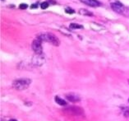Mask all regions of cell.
Segmentation results:
<instances>
[{
    "mask_svg": "<svg viewBox=\"0 0 129 121\" xmlns=\"http://www.w3.org/2000/svg\"><path fill=\"white\" fill-rule=\"evenodd\" d=\"M31 8H36V7H37V3H35V4H32V5H31Z\"/></svg>",
    "mask_w": 129,
    "mask_h": 121,
    "instance_id": "16",
    "label": "cell"
},
{
    "mask_svg": "<svg viewBox=\"0 0 129 121\" xmlns=\"http://www.w3.org/2000/svg\"><path fill=\"white\" fill-rule=\"evenodd\" d=\"M31 83V80L29 78H18L13 81L12 82V87L18 91H23L26 90L30 86Z\"/></svg>",
    "mask_w": 129,
    "mask_h": 121,
    "instance_id": "1",
    "label": "cell"
},
{
    "mask_svg": "<svg viewBox=\"0 0 129 121\" xmlns=\"http://www.w3.org/2000/svg\"><path fill=\"white\" fill-rule=\"evenodd\" d=\"M49 6V2H41V4H40L41 9H46V8H48Z\"/></svg>",
    "mask_w": 129,
    "mask_h": 121,
    "instance_id": "13",
    "label": "cell"
},
{
    "mask_svg": "<svg viewBox=\"0 0 129 121\" xmlns=\"http://www.w3.org/2000/svg\"><path fill=\"white\" fill-rule=\"evenodd\" d=\"M8 121H17V120H15V119H11V120H9Z\"/></svg>",
    "mask_w": 129,
    "mask_h": 121,
    "instance_id": "17",
    "label": "cell"
},
{
    "mask_svg": "<svg viewBox=\"0 0 129 121\" xmlns=\"http://www.w3.org/2000/svg\"><path fill=\"white\" fill-rule=\"evenodd\" d=\"M42 41H44V34L37 36L32 42L31 47H32L33 51L36 54H42V52H43V49H42Z\"/></svg>",
    "mask_w": 129,
    "mask_h": 121,
    "instance_id": "2",
    "label": "cell"
},
{
    "mask_svg": "<svg viewBox=\"0 0 129 121\" xmlns=\"http://www.w3.org/2000/svg\"><path fill=\"white\" fill-rule=\"evenodd\" d=\"M79 12H80V14L83 15V16H90V17H92L93 16V14H92V12L87 11L86 9H80V11H79Z\"/></svg>",
    "mask_w": 129,
    "mask_h": 121,
    "instance_id": "10",
    "label": "cell"
},
{
    "mask_svg": "<svg viewBox=\"0 0 129 121\" xmlns=\"http://www.w3.org/2000/svg\"><path fill=\"white\" fill-rule=\"evenodd\" d=\"M122 110H123V115H124L125 117L128 118V117H129V107H124V108H122Z\"/></svg>",
    "mask_w": 129,
    "mask_h": 121,
    "instance_id": "12",
    "label": "cell"
},
{
    "mask_svg": "<svg viewBox=\"0 0 129 121\" xmlns=\"http://www.w3.org/2000/svg\"><path fill=\"white\" fill-rule=\"evenodd\" d=\"M65 12H67V13H69V14H72V13H74V12H75L74 9L71 8V7H66Z\"/></svg>",
    "mask_w": 129,
    "mask_h": 121,
    "instance_id": "14",
    "label": "cell"
},
{
    "mask_svg": "<svg viewBox=\"0 0 129 121\" xmlns=\"http://www.w3.org/2000/svg\"><path fill=\"white\" fill-rule=\"evenodd\" d=\"M110 6H111L112 9L114 10V12H116L117 13L123 14V12H124V6H123L121 2H118V1L113 2H111Z\"/></svg>",
    "mask_w": 129,
    "mask_h": 121,
    "instance_id": "5",
    "label": "cell"
},
{
    "mask_svg": "<svg viewBox=\"0 0 129 121\" xmlns=\"http://www.w3.org/2000/svg\"><path fill=\"white\" fill-rule=\"evenodd\" d=\"M83 3H85L86 5L90 7H99L100 6L101 3L99 2L98 0H81Z\"/></svg>",
    "mask_w": 129,
    "mask_h": 121,
    "instance_id": "8",
    "label": "cell"
},
{
    "mask_svg": "<svg viewBox=\"0 0 129 121\" xmlns=\"http://www.w3.org/2000/svg\"><path fill=\"white\" fill-rule=\"evenodd\" d=\"M66 99L67 100V101H69L71 102H78L80 101V96H78V95L75 94V93H68L66 95Z\"/></svg>",
    "mask_w": 129,
    "mask_h": 121,
    "instance_id": "7",
    "label": "cell"
},
{
    "mask_svg": "<svg viewBox=\"0 0 129 121\" xmlns=\"http://www.w3.org/2000/svg\"><path fill=\"white\" fill-rule=\"evenodd\" d=\"M128 101H129V99H128Z\"/></svg>",
    "mask_w": 129,
    "mask_h": 121,
    "instance_id": "18",
    "label": "cell"
},
{
    "mask_svg": "<svg viewBox=\"0 0 129 121\" xmlns=\"http://www.w3.org/2000/svg\"><path fill=\"white\" fill-rule=\"evenodd\" d=\"M55 101H56L57 104H59V106H66V105H67V101H65L64 99L60 98L59 96H55Z\"/></svg>",
    "mask_w": 129,
    "mask_h": 121,
    "instance_id": "9",
    "label": "cell"
},
{
    "mask_svg": "<svg viewBox=\"0 0 129 121\" xmlns=\"http://www.w3.org/2000/svg\"><path fill=\"white\" fill-rule=\"evenodd\" d=\"M64 112H65L66 114H67V115H83L84 110L81 109V107L70 106V107L64 109Z\"/></svg>",
    "mask_w": 129,
    "mask_h": 121,
    "instance_id": "3",
    "label": "cell"
},
{
    "mask_svg": "<svg viewBox=\"0 0 129 121\" xmlns=\"http://www.w3.org/2000/svg\"><path fill=\"white\" fill-rule=\"evenodd\" d=\"M27 7H28V5L26 3H22V4H20V6H19V8L22 10H25L27 8Z\"/></svg>",
    "mask_w": 129,
    "mask_h": 121,
    "instance_id": "15",
    "label": "cell"
},
{
    "mask_svg": "<svg viewBox=\"0 0 129 121\" xmlns=\"http://www.w3.org/2000/svg\"><path fill=\"white\" fill-rule=\"evenodd\" d=\"M44 40L49 42L51 44L54 46H59L60 44V40H59V38L52 33L44 34Z\"/></svg>",
    "mask_w": 129,
    "mask_h": 121,
    "instance_id": "4",
    "label": "cell"
},
{
    "mask_svg": "<svg viewBox=\"0 0 129 121\" xmlns=\"http://www.w3.org/2000/svg\"><path fill=\"white\" fill-rule=\"evenodd\" d=\"M32 62L34 64L36 65V66H41V65L44 64V57L42 56V54H36L35 56L33 58Z\"/></svg>",
    "mask_w": 129,
    "mask_h": 121,
    "instance_id": "6",
    "label": "cell"
},
{
    "mask_svg": "<svg viewBox=\"0 0 129 121\" xmlns=\"http://www.w3.org/2000/svg\"><path fill=\"white\" fill-rule=\"evenodd\" d=\"M70 29H83V27L81 25H78L77 23H71L69 25Z\"/></svg>",
    "mask_w": 129,
    "mask_h": 121,
    "instance_id": "11",
    "label": "cell"
}]
</instances>
